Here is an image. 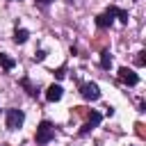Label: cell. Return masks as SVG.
Instances as JSON below:
<instances>
[{"instance_id":"cell-6","label":"cell","mask_w":146,"mask_h":146,"mask_svg":"<svg viewBox=\"0 0 146 146\" xmlns=\"http://www.w3.org/2000/svg\"><path fill=\"white\" fill-rule=\"evenodd\" d=\"M107 14H112V16H116L121 23H125L128 25V21H130V16H128V11L125 9H121V7H114V5H110L107 7Z\"/></svg>"},{"instance_id":"cell-2","label":"cell","mask_w":146,"mask_h":146,"mask_svg":"<svg viewBox=\"0 0 146 146\" xmlns=\"http://www.w3.org/2000/svg\"><path fill=\"white\" fill-rule=\"evenodd\" d=\"M23 121H25V112H23V110H16V107L7 110V116H5L7 130H18V128L23 125Z\"/></svg>"},{"instance_id":"cell-7","label":"cell","mask_w":146,"mask_h":146,"mask_svg":"<svg viewBox=\"0 0 146 146\" xmlns=\"http://www.w3.org/2000/svg\"><path fill=\"white\" fill-rule=\"evenodd\" d=\"M112 21H114V16H112V14H107V11L96 16V25H98V27H110V25H112Z\"/></svg>"},{"instance_id":"cell-13","label":"cell","mask_w":146,"mask_h":146,"mask_svg":"<svg viewBox=\"0 0 146 146\" xmlns=\"http://www.w3.org/2000/svg\"><path fill=\"white\" fill-rule=\"evenodd\" d=\"M144 64H146V52L139 50V52H137V66H144Z\"/></svg>"},{"instance_id":"cell-16","label":"cell","mask_w":146,"mask_h":146,"mask_svg":"<svg viewBox=\"0 0 146 146\" xmlns=\"http://www.w3.org/2000/svg\"><path fill=\"white\" fill-rule=\"evenodd\" d=\"M36 2H39V5H50L52 0H36Z\"/></svg>"},{"instance_id":"cell-1","label":"cell","mask_w":146,"mask_h":146,"mask_svg":"<svg viewBox=\"0 0 146 146\" xmlns=\"http://www.w3.org/2000/svg\"><path fill=\"white\" fill-rule=\"evenodd\" d=\"M52 139H55V125H52L50 121H41V123L36 125L34 141H36L39 146H43V144H48V141H52Z\"/></svg>"},{"instance_id":"cell-12","label":"cell","mask_w":146,"mask_h":146,"mask_svg":"<svg viewBox=\"0 0 146 146\" xmlns=\"http://www.w3.org/2000/svg\"><path fill=\"white\" fill-rule=\"evenodd\" d=\"M21 87H25L30 96H36V89H34V87L30 84V80H27V78H21Z\"/></svg>"},{"instance_id":"cell-3","label":"cell","mask_w":146,"mask_h":146,"mask_svg":"<svg viewBox=\"0 0 146 146\" xmlns=\"http://www.w3.org/2000/svg\"><path fill=\"white\" fill-rule=\"evenodd\" d=\"M80 94H82L84 100H98V98H100V87H98L96 82H84V84L80 87Z\"/></svg>"},{"instance_id":"cell-9","label":"cell","mask_w":146,"mask_h":146,"mask_svg":"<svg viewBox=\"0 0 146 146\" xmlns=\"http://www.w3.org/2000/svg\"><path fill=\"white\" fill-rule=\"evenodd\" d=\"M27 39H30V32H27L25 27H16V30H14V41H16V43H25Z\"/></svg>"},{"instance_id":"cell-15","label":"cell","mask_w":146,"mask_h":146,"mask_svg":"<svg viewBox=\"0 0 146 146\" xmlns=\"http://www.w3.org/2000/svg\"><path fill=\"white\" fill-rule=\"evenodd\" d=\"M64 75H66V66H59V68L55 71V78H57V80H62Z\"/></svg>"},{"instance_id":"cell-11","label":"cell","mask_w":146,"mask_h":146,"mask_svg":"<svg viewBox=\"0 0 146 146\" xmlns=\"http://www.w3.org/2000/svg\"><path fill=\"white\" fill-rule=\"evenodd\" d=\"M100 66H103V68H110V66H112V55H110V50H103V52H100Z\"/></svg>"},{"instance_id":"cell-5","label":"cell","mask_w":146,"mask_h":146,"mask_svg":"<svg viewBox=\"0 0 146 146\" xmlns=\"http://www.w3.org/2000/svg\"><path fill=\"white\" fill-rule=\"evenodd\" d=\"M62 96H64V89L59 87V84H50L48 89H46V98L50 100V103H57V100H62Z\"/></svg>"},{"instance_id":"cell-14","label":"cell","mask_w":146,"mask_h":146,"mask_svg":"<svg viewBox=\"0 0 146 146\" xmlns=\"http://www.w3.org/2000/svg\"><path fill=\"white\" fill-rule=\"evenodd\" d=\"M46 59V50H36L34 52V62H43Z\"/></svg>"},{"instance_id":"cell-10","label":"cell","mask_w":146,"mask_h":146,"mask_svg":"<svg viewBox=\"0 0 146 146\" xmlns=\"http://www.w3.org/2000/svg\"><path fill=\"white\" fill-rule=\"evenodd\" d=\"M100 121H103V114H100V112H89V116H87V123H89L91 128H96Z\"/></svg>"},{"instance_id":"cell-4","label":"cell","mask_w":146,"mask_h":146,"mask_svg":"<svg viewBox=\"0 0 146 146\" xmlns=\"http://www.w3.org/2000/svg\"><path fill=\"white\" fill-rule=\"evenodd\" d=\"M119 80H121V82H125L128 87H135V84L139 82V75H137L132 68H128V66H121V68H119Z\"/></svg>"},{"instance_id":"cell-8","label":"cell","mask_w":146,"mask_h":146,"mask_svg":"<svg viewBox=\"0 0 146 146\" xmlns=\"http://www.w3.org/2000/svg\"><path fill=\"white\" fill-rule=\"evenodd\" d=\"M0 66H2L5 71H11V68L16 66V59H14V57H9L7 52H0Z\"/></svg>"}]
</instances>
